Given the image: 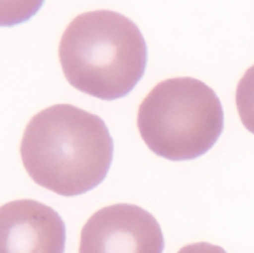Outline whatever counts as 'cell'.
Instances as JSON below:
<instances>
[{
	"label": "cell",
	"instance_id": "1",
	"mask_svg": "<svg viewBox=\"0 0 254 253\" xmlns=\"http://www.w3.org/2000/svg\"><path fill=\"white\" fill-rule=\"evenodd\" d=\"M20 154L37 185L73 196L95 188L106 177L113 142L97 115L71 104H56L31 118Z\"/></svg>",
	"mask_w": 254,
	"mask_h": 253
},
{
	"label": "cell",
	"instance_id": "2",
	"mask_svg": "<svg viewBox=\"0 0 254 253\" xmlns=\"http://www.w3.org/2000/svg\"><path fill=\"white\" fill-rule=\"evenodd\" d=\"M67 81L93 97L112 100L132 90L144 73L147 47L138 27L110 10L77 15L59 45Z\"/></svg>",
	"mask_w": 254,
	"mask_h": 253
},
{
	"label": "cell",
	"instance_id": "3",
	"mask_svg": "<svg viewBox=\"0 0 254 253\" xmlns=\"http://www.w3.org/2000/svg\"><path fill=\"white\" fill-rule=\"evenodd\" d=\"M137 126L156 155L172 161L194 159L208 151L223 128V111L215 92L192 77L156 84L138 108Z\"/></svg>",
	"mask_w": 254,
	"mask_h": 253
},
{
	"label": "cell",
	"instance_id": "4",
	"mask_svg": "<svg viewBox=\"0 0 254 253\" xmlns=\"http://www.w3.org/2000/svg\"><path fill=\"white\" fill-rule=\"evenodd\" d=\"M164 238L156 218L135 204L100 208L83 225L78 253H162Z\"/></svg>",
	"mask_w": 254,
	"mask_h": 253
},
{
	"label": "cell",
	"instance_id": "5",
	"mask_svg": "<svg viewBox=\"0 0 254 253\" xmlns=\"http://www.w3.org/2000/svg\"><path fill=\"white\" fill-rule=\"evenodd\" d=\"M65 229L59 213L34 199L0 208V253H64Z\"/></svg>",
	"mask_w": 254,
	"mask_h": 253
},
{
	"label": "cell",
	"instance_id": "6",
	"mask_svg": "<svg viewBox=\"0 0 254 253\" xmlns=\"http://www.w3.org/2000/svg\"><path fill=\"white\" fill-rule=\"evenodd\" d=\"M235 101L242 124L254 134V64L240 78L236 87Z\"/></svg>",
	"mask_w": 254,
	"mask_h": 253
},
{
	"label": "cell",
	"instance_id": "7",
	"mask_svg": "<svg viewBox=\"0 0 254 253\" xmlns=\"http://www.w3.org/2000/svg\"><path fill=\"white\" fill-rule=\"evenodd\" d=\"M178 253H226V252L220 246L206 243V242H198V243H192V244L184 246L179 250Z\"/></svg>",
	"mask_w": 254,
	"mask_h": 253
}]
</instances>
